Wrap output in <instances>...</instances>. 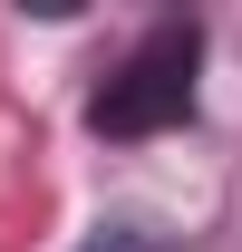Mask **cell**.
I'll list each match as a JSON object with an SVG mask.
<instances>
[{
    "mask_svg": "<svg viewBox=\"0 0 242 252\" xmlns=\"http://www.w3.org/2000/svg\"><path fill=\"white\" fill-rule=\"evenodd\" d=\"M88 252H165V243H155L146 223H107V233H97V243H88Z\"/></svg>",
    "mask_w": 242,
    "mask_h": 252,
    "instance_id": "2",
    "label": "cell"
},
{
    "mask_svg": "<svg viewBox=\"0 0 242 252\" xmlns=\"http://www.w3.org/2000/svg\"><path fill=\"white\" fill-rule=\"evenodd\" d=\"M194 59H204L194 20L146 30L117 59V78L88 97V126H97V136H165V126H184V117H194Z\"/></svg>",
    "mask_w": 242,
    "mask_h": 252,
    "instance_id": "1",
    "label": "cell"
}]
</instances>
